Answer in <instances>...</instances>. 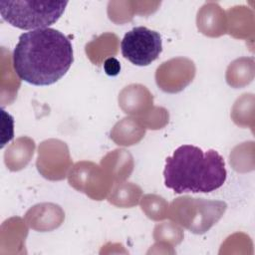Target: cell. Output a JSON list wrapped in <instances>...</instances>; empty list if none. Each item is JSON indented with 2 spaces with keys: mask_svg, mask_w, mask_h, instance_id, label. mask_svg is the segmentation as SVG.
<instances>
[{
  "mask_svg": "<svg viewBox=\"0 0 255 255\" xmlns=\"http://www.w3.org/2000/svg\"><path fill=\"white\" fill-rule=\"evenodd\" d=\"M12 60L14 71L22 81L35 86H49L71 68L73 46L59 30L37 29L20 35Z\"/></svg>",
  "mask_w": 255,
  "mask_h": 255,
  "instance_id": "obj_1",
  "label": "cell"
},
{
  "mask_svg": "<svg viewBox=\"0 0 255 255\" xmlns=\"http://www.w3.org/2000/svg\"><path fill=\"white\" fill-rule=\"evenodd\" d=\"M163 176L164 185L175 193H208L223 185L227 171L216 150L183 144L166 157Z\"/></svg>",
  "mask_w": 255,
  "mask_h": 255,
  "instance_id": "obj_2",
  "label": "cell"
},
{
  "mask_svg": "<svg viewBox=\"0 0 255 255\" xmlns=\"http://www.w3.org/2000/svg\"><path fill=\"white\" fill-rule=\"evenodd\" d=\"M67 5L68 1L1 0L0 13L13 27L33 31L56 23Z\"/></svg>",
  "mask_w": 255,
  "mask_h": 255,
  "instance_id": "obj_3",
  "label": "cell"
},
{
  "mask_svg": "<svg viewBox=\"0 0 255 255\" xmlns=\"http://www.w3.org/2000/svg\"><path fill=\"white\" fill-rule=\"evenodd\" d=\"M124 58L135 66H148L162 51L160 35L143 26L134 27L124 36L121 42Z\"/></svg>",
  "mask_w": 255,
  "mask_h": 255,
  "instance_id": "obj_4",
  "label": "cell"
},
{
  "mask_svg": "<svg viewBox=\"0 0 255 255\" xmlns=\"http://www.w3.org/2000/svg\"><path fill=\"white\" fill-rule=\"evenodd\" d=\"M104 70L109 76H117L121 71L120 62L116 58L110 57L104 62Z\"/></svg>",
  "mask_w": 255,
  "mask_h": 255,
  "instance_id": "obj_5",
  "label": "cell"
}]
</instances>
